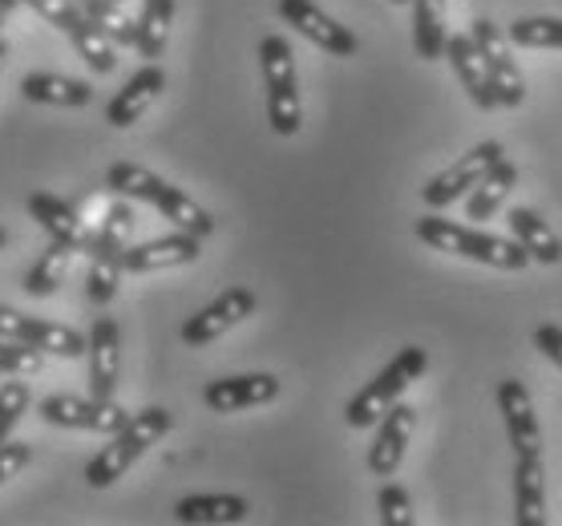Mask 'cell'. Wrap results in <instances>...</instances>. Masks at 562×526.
Returning a JSON list of instances; mask_svg holds the SVG:
<instances>
[{
	"label": "cell",
	"mask_w": 562,
	"mask_h": 526,
	"mask_svg": "<svg viewBox=\"0 0 562 526\" xmlns=\"http://www.w3.org/2000/svg\"><path fill=\"white\" fill-rule=\"evenodd\" d=\"M417 239L429 244L434 251L473 259V264H486V268H498V271H522L526 264H530V251H526L514 235L510 239H502V235H494V232L461 227V223H453V219H441L437 211L417 219Z\"/></svg>",
	"instance_id": "obj_1"
},
{
	"label": "cell",
	"mask_w": 562,
	"mask_h": 526,
	"mask_svg": "<svg viewBox=\"0 0 562 526\" xmlns=\"http://www.w3.org/2000/svg\"><path fill=\"white\" fill-rule=\"evenodd\" d=\"M170 410H162V405H150V410L142 413H130V422L117 429V434H110V446L98 449V458H93L90 466H86V482H90L93 490H105L114 486L117 478L126 474L130 466L138 462L142 454L158 441V437L170 434Z\"/></svg>",
	"instance_id": "obj_2"
},
{
	"label": "cell",
	"mask_w": 562,
	"mask_h": 526,
	"mask_svg": "<svg viewBox=\"0 0 562 526\" xmlns=\"http://www.w3.org/2000/svg\"><path fill=\"white\" fill-rule=\"evenodd\" d=\"M130 235H134V206L122 199L105 211L102 227L90 244V280H86V292H90L93 304H110L117 295V283L126 276V251H130Z\"/></svg>",
	"instance_id": "obj_3"
},
{
	"label": "cell",
	"mask_w": 562,
	"mask_h": 526,
	"mask_svg": "<svg viewBox=\"0 0 562 526\" xmlns=\"http://www.w3.org/2000/svg\"><path fill=\"white\" fill-rule=\"evenodd\" d=\"M429 369V357H425V348L409 345L401 348L389 365H384L376 377H372L369 385L360 389L357 398L348 401L345 410V422L352 425V429H369V425H381V417L389 410H393L396 401H401V393L422 377V372Z\"/></svg>",
	"instance_id": "obj_4"
},
{
	"label": "cell",
	"mask_w": 562,
	"mask_h": 526,
	"mask_svg": "<svg viewBox=\"0 0 562 526\" xmlns=\"http://www.w3.org/2000/svg\"><path fill=\"white\" fill-rule=\"evenodd\" d=\"M259 65H263V81H268V122L276 134L292 138L300 122H304V105H300V81H295V57L292 45L283 37L259 41Z\"/></svg>",
	"instance_id": "obj_5"
},
{
	"label": "cell",
	"mask_w": 562,
	"mask_h": 526,
	"mask_svg": "<svg viewBox=\"0 0 562 526\" xmlns=\"http://www.w3.org/2000/svg\"><path fill=\"white\" fill-rule=\"evenodd\" d=\"M502 142H477L470 155H461L453 167H446L437 179H429L422 187V199H425V206L429 211H446L449 203H458L461 194H470L477 182L486 179L490 170L498 167L502 163Z\"/></svg>",
	"instance_id": "obj_6"
},
{
	"label": "cell",
	"mask_w": 562,
	"mask_h": 526,
	"mask_svg": "<svg viewBox=\"0 0 562 526\" xmlns=\"http://www.w3.org/2000/svg\"><path fill=\"white\" fill-rule=\"evenodd\" d=\"M473 41H477V49H482V57H486L490 65V78H494V90H498V102L506 105V110H518V105L526 102V81H522V69H518V61H514L510 53V33H502L490 16H482V21H473Z\"/></svg>",
	"instance_id": "obj_7"
},
{
	"label": "cell",
	"mask_w": 562,
	"mask_h": 526,
	"mask_svg": "<svg viewBox=\"0 0 562 526\" xmlns=\"http://www.w3.org/2000/svg\"><path fill=\"white\" fill-rule=\"evenodd\" d=\"M41 417L49 425L65 429H93V434H117L130 422V413L114 398H69V393H53L41 401Z\"/></svg>",
	"instance_id": "obj_8"
},
{
	"label": "cell",
	"mask_w": 562,
	"mask_h": 526,
	"mask_svg": "<svg viewBox=\"0 0 562 526\" xmlns=\"http://www.w3.org/2000/svg\"><path fill=\"white\" fill-rule=\"evenodd\" d=\"M280 16L300 33V37H307L324 53H333V57H357V49H360L357 33L345 29L340 21H333V16L324 13L319 4H312V0H280Z\"/></svg>",
	"instance_id": "obj_9"
},
{
	"label": "cell",
	"mask_w": 562,
	"mask_h": 526,
	"mask_svg": "<svg viewBox=\"0 0 562 526\" xmlns=\"http://www.w3.org/2000/svg\"><path fill=\"white\" fill-rule=\"evenodd\" d=\"M251 312H256V292H247V288H227L218 300H211L203 312H194L191 321L182 324V340H187L191 348H203V345H211V340H218L227 328H235L239 321H247Z\"/></svg>",
	"instance_id": "obj_10"
},
{
	"label": "cell",
	"mask_w": 562,
	"mask_h": 526,
	"mask_svg": "<svg viewBox=\"0 0 562 526\" xmlns=\"http://www.w3.org/2000/svg\"><path fill=\"white\" fill-rule=\"evenodd\" d=\"M417 429V410L396 401L393 410L381 417V429H376V441L369 446V470L376 478H393L396 466L405 462V449H409V437Z\"/></svg>",
	"instance_id": "obj_11"
},
{
	"label": "cell",
	"mask_w": 562,
	"mask_h": 526,
	"mask_svg": "<svg viewBox=\"0 0 562 526\" xmlns=\"http://www.w3.org/2000/svg\"><path fill=\"white\" fill-rule=\"evenodd\" d=\"M446 57H449V65H453V74H458L461 90L470 93L477 110L502 105L498 90H494V78H490V65H486V57H482V49H477L473 33H453L446 45Z\"/></svg>",
	"instance_id": "obj_12"
},
{
	"label": "cell",
	"mask_w": 562,
	"mask_h": 526,
	"mask_svg": "<svg viewBox=\"0 0 562 526\" xmlns=\"http://www.w3.org/2000/svg\"><path fill=\"white\" fill-rule=\"evenodd\" d=\"M280 398V381L271 372H247V377H223L203 389V401L211 413H239L251 405H268Z\"/></svg>",
	"instance_id": "obj_13"
},
{
	"label": "cell",
	"mask_w": 562,
	"mask_h": 526,
	"mask_svg": "<svg viewBox=\"0 0 562 526\" xmlns=\"http://www.w3.org/2000/svg\"><path fill=\"white\" fill-rule=\"evenodd\" d=\"M90 393L110 401L117 389V372H122V333H117L114 316H98L90 328Z\"/></svg>",
	"instance_id": "obj_14"
},
{
	"label": "cell",
	"mask_w": 562,
	"mask_h": 526,
	"mask_svg": "<svg viewBox=\"0 0 562 526\" xmlns=\"http://www.w3.org/2000/svg\"><path fill=\"white\" fill-rule=\"evenodd\" d=\"M162 90H167V74H162V65L146 61L138 74H134V78L114 93V102L105 105V122L117 126V130L134 126V122H138V117L158 102V93Z\"/></svg>",
	"instance_id": "obj_15"
},
{
	"label": "cell",
	"mask_w": 562,
	"mask_h": 526,
	"mask_svg": "<svg viewBox=\"0 0 562 526\" xmlns=\"http://www.w3.org/2000/svg\"><path fill=\"white\" fill-rule=\"evenodd\" d=\"M498 410H502V417H506V434H510L514 454H518V458L542 454V429H538V417H535V401H530L522 381H514V377L502 381Z\"/></svg>",
	"instance_id": "obj_16"
},
{
	"label": "cell",
	"mask_w": 562,
	"mask_h": 526,
	"mask_svg": "<svg viewBox=\"0 0 562 526\" xmlns=\"http://www.w3.org/2000/svg\"><path fill=\"white\" fill-rule=\"evenodd\" d=\"M203 256V239L191 232H175L150 244H138L126 251V271L130 276H146V271H167V268H187Z\"/></svg>",
	"instance_id": "obj_17"
},
{
	"label": "cell",
	"mask_w": 562,
	"mask_h": 526,
	"mask_svg": "<svg viewBox=\"0 0 562 526\" xmlns=\"http://www.w3.org/2000/svg\"><path fill=\"white\" fill-rule=\"evenodd\" d=\"M514 523L518 526H547V474L542 454H526L514 466Z\"/></svg>",
	"instance_id": "obj_18"
},
{
	"label": "cell",
	"mask_w": 562,
	"mask_h": 526,
	"mask_svg": "<svg viewBox=\"0 0 562 526\" xmlns=\"http://www.w3.org/2000/svg\"><path fill=\"white\" fill-rule=\"evenodd\" d=\"M29 215H33L41 227H45V235H49V239L74 244L77 251H86V247L93 244L90 232H86V223H81V215H77V211L65 203V199H57V194H45V191L29 194Z\"/></svg>",
	"instance_id": "obj_19"
},
{
	"label": "cell",
	"mask_w": 562,
	"mask_h": 526,
	"mask_svg": "<svg viewBox=\"0 0 562 526\" xmlns=\"http://www.w3.org/2000/svg\"><path fill=\"white\" fill-rule=\"evenodd\" d=\"M21 93L29 102L41 105H65V110H77V105L93 102V86L81 78H61V74H25L21 81Z\"/></svg>",
	"instance_id": "obj_20"
},
{
	"label": "cell",
	"mask_w": 562,
	"mask_h": 526,
	"mask_svg": "<svg viewBox=\"0 0 562 526\" xmlns=\"http://www.w3.org/2000/svg\"><path fill=\"white\" fill-rule=\"evenodd\" d=\"M510 235L530 251L535 264H562V239L550 232V223L530 206H514L510 211Z\"/></svg>",
	"instance_id": "obj_21"
},
{
	"label": "cell",
	"mask_w": 562,
	"mask_h": 526,
	"mask_svg": "<svg viewBox=\"0 0 562 526\" xmlns=\"http://www.w3.org/2000/svg\"><path fill=\"white\" fill-rule=\"evenodd\" d=\"M150 206H158L162 219H170L179 232H191V235H199V239H206V235L215 232V219L206 215L191 194H182L179 187H170V182H162V179H158V187H154Z\"/></svg>",
	"instance_id": "obj_22"
},
{
	"label": "cell",
	"mask_w": 562,
	"mask_h": 526,
	"mask_svg": "<svg viewBox=\"0 0 562 526\" xmlns=\"http://www.w3.org/2000/svg\"><path fill=\"white\" fill-rule=\"evenodd\" d=\"M175 518L191 526H223V523H239L247 518V499H235V494H191L175 506Z\"/></svg>",
	"instance_id": "obj_23"
},
{
	"label": "cell",
	"mask_w": 562,
	"mask_h": 526,
	"mask_svg": "<svg viewBox=\"0 0 562 526\" xmlns=\"http://www.w3.org/2000/svg\"><path fill=\"white\" fill-rule=\"evenodd\" d=\"M413 45L422 61L446 57L449 29H446V0H413Z\"/></svg>",
	"instance_id": "obj_24"
},
{
	"label": "cell",
	"mask_w": 562,
	"mask_h": 526,
	"mask_svg": "<svg viewBox=\"0 0 562 526\" xmlns=\"http://www.w3.org/2000/svg\"><path fill=\"white\" fill-rule=\"evenodd\" d=\"M518 187V167L502 158L498 167L490 170L486 179L470 191V203H465V215L470 219H494L502 211V203L510 199V191Z\"/></svg>",
	"instance_id": "obj_25"
},
{
	"label": "cell",
	"mask_w": 562,
	"mask_h": 526,
	"mask_svg": "<svg viewBox=\"0 0 562 526\" xmlns=\"http://www.w3.org/2000/svg\"><path fill=\"white\" fill-rule=\"evenodd\" d=\"M65 37L74 41V49L86 57V65H90L93 74H114V65H117V53H114V45L117 41L105 33L93 16H81Z\"/></svg>",
	"instance_id": "obj_26"
},
{
	"label": "cell",
	"mask_w": 562,
	"mask_h": 526,
	"mask_svg": "<svg viewBox=\"0 0 562 526\" xmlns=\"http://www.w3.org/2000/svg\"><path fill=\"white\" fill-rule=\"evenodd\" d=\"M77 247L74 244H61V239H49V247L41 251V259L29 268L25 276V292L29 295H53L57 288L65 283V271L74 264Z\"/></svg>",
	"instance_id": "obj_27"
},
{
	"label": "cell",
	"mask_w": 562,
	"mask_h": 526,
	"mask_svg": "<svg viewBox=\"0 0 562 526\" xmlns=\"http://www.w3.org/2000/svg\"><path fill=\"white\" fill-rule=\"evenodd\" d=\"M170 21H175V0H146V4H142L138 45H134V49H138L146 61H158V57L167 53Z\"/></svg>",
	"instance_id": "obj_28"
},
{
	"label": "cell",
	"mask_w": 562,
	"mask_h": 526,
	"mask_svg": "<svg viewBox=\"0 0 562 526\" xmlns=\"http://www.w3.org/2000/svg\"><path fill=\"white\" fill-rule=\"evenodd\" d=\"M25 345L41 348V352H49V357L77 360V357H86V348H90V336H81V333H74V328H65V324H53V321H29Z\"/></svg>",
	"instance_id": "obj_29"
},
{
	"label": "cell",
	"mask_w": 562,
	"mask_h": 526,
	"mask_svg": "<svg viewBox=\"0 0 562 526\" xmlns=\"http://www.w3.org/2000/svg\"><path fill=\"white\" fill-rule=\"evenodd\" d=\"M510 41L522 49H562V16H518Z\"/></svg>",
	"instance_id": "obj_30"
},
{
	"label": "cell",
	"mask_w": 562,
	"mask_h": 526,
	"mask_svg": "<svg viewBox=\"0 0 562 526\" xmlns=\"http://www.w3.org/2000/svg\"><path fill=\"white\" fill-rule=\"evenodd\" d=\"M105 187L122 199H138V203H150L154 187H158V175L138 163H114V167L105 170Z\"/></svg>",
	"instance_id": "obj_31"
},
{
	"label": "cell",
	"mask_w": 562,
	"mask_h": 526,
	"mask_svg": "<svg viewBox=\"0 0 562 526\" xmlns=\"http://www.w3.org/2000/svg\"><path fill=\"white\" fill-rule=\"evenodd\" d=\"M86 16H93L117 45H138V21L122 9V0H86Z\"/></svg>",
	"instance_id": "obj_32"
},
{
	"label": "cell",
	"mask_w": 562,
	"mask_h": 526,
	"mask_svg": "<svg viewBox=\"0 0 562 526\" xmlns=\"http://www.w3.org/2000/svg\"><path fill=\"white\" fill-rule=\"evenodd\" d=\"M45 365V352L25 340H4L0 336V372H13V377H33Z\"/></svg>",
	"instance_id": "obj_33"
},
{
	"label": "cell",
	"mask_w": 562,
	"mask_h": 526,
	"mask_svg": "<svg viewBox=\"0 0 562 526\" xmlns=\"http://www.w3.org/2000/svg\"><path fill=\"white\" fill-rule=\"evenodd\" d=\"M376 506H381V523L384 526H413V523H417L413 502H409V490L396 486V482L381 486V494H376Z\"/></svg>",
	"instance_id": "obj_34"
},
{
	"label": "cell",
	"mask_w": 562,
	"mask_h": 526,
	"mask_svg": "<svg viewBox=\"0 0 562 526\" xmlns=\"http://www.w3.org/2000/svg\"><path fill=\"white\" fill-rule=\"evenodd\" d=\"M29 410V385L25 381H9V385H0V446L9 441V434L16 429L21 422V413Z\"/></svg>",
	"instance_id": "obj_35"
},
{
	"label": "cell",
	"mask_w": 562,
	"mask_h": 526,
	"mask_svg": "<svg viewBox=\"0 0 562 526\" xmlns=\"http://www.w3.org/2000/svg\"><path fill=\"white\" fill-rule=\"evenodd\" d=\"M25 4H33V9H37L53 29H61V33H69V29L86 16V9H81L77 0H25Z\"/></svg>",
	"instance_id": "obj_36"
},
{
	"label": "cell",
	"mask_w": 562,
	"mask_h": 526,
	"mask_svg": "<svg viewBox=\"0 0 562 526\" xmlns=\"http://www.w3.org/2000/svg\"><path fill=\"white\" fill-rule=\"evenodd\" d=\"M29 462H33V446L29 441H4L0 446V482L16 478Z\"/></svg>",
	"instance_id": "obj_37"
},
{
	"label": "cell",
	"mask_w": 562,
	"mask_h": 526,
	"mask_svg": "<svg viewBox=\"0 0 562 526\" xmlns=\"http://www.w3.org/2000/svg\"><path fill=\"white\" fill-rule=\"evenodd\" d=\"M535 348L562 369V328H559V324H538V328H535Z\"/></svg>",
	"instance_id": "obj_38"
},
{
	"label": "cell",
	"mask_w": 562,
	"mask_h": 526,
	"mask_svg": "<svg viewBox=\"0 0 562 526\" xmlns=\"http://www.w3.org/2000/svg\"><path fill=\"white\" fill-rule=\"evenodd\" d=\"M33 316H21L16 309H0V336L4 340H25V328Z\"/></svg>",
	"instance_id": "obj_39"
},
{
	"label": "cell",
	"mask_w": 562,
	"mask_h": 526,
	"mask_svg": "<svg viewBox=\"0 0 562 526\" xmlns=\"http://www.w3.org/2000/svg\"><path fill=\"white\" fill-rule=\"evenodd\" d=\"M16 4H25V0H0V13L9 16V13H13V9H16Z\"/></svg>",
	"instance_id": "obj_40"
},
{
	"label": "cell",
	"mask_w": 562,
	"mask_h": 526,
	"mask_svg": "<svg viewBox=\"0 0 562 526\" xmlns=\"http://www.w3.org/2000/svg\"><path fill=\"white\" fill-rule=\"evenodd\" d=\"M4 57H9V45H4V37H0V69H4Z\"/></svg>",
	"instance_id": "obj_41"
},
{
	"label": "cell",
	"mask_w": 562,
	"mask_h": 526,
	"mask_svg": "<svg viewBox=\"0 0 562 526\" xmlns=\"http://www.w3.org/2000/svg\"><path fill=\"white\" fill-rule=\"evenodd\" d=\"M4 244H9V235H4V227H0V247H4Z\"/></svg>",
	"instance_id": "obj_42"
},
{
	"label": "cell",
	"mask_w": 562,
	"mask_h": 526,
	"mask_svg": "<svg viewBox=\"0 0 562 526\" xmlns=\"http://www.w3.org/2000/svg\"><path fill=\"white\" fill-rule=\"evenodd\" d=\"M393 4H413V0H393Z\"/></svg>",
	"instance_id": "obj_43"
},
{
	"label": "cell",
	"mask_w": 562,
	"mask_h": 526,
	"mask_svg": "<svg viewBox=\"0 0 562 526\" xmlns=\"http://www.w3.org/2000/svg\"><path fill=\"white\" fill-rule=\"evenodd\" d=\"M77 4H81V9H86V0H77Z\"/></svg>",
	"instance_id": "obj_44"
},
{
	"label": "cell",
	"mask_w": 562,
	"mask_h": 526,
	"mask_svg": "<svg viewBox=\"0 0 562 526\" xmlns=\"http://www.w3.org/2000/svg\"><path fill=\"white\" fill-rule=\"evenodd\" d=\"M0 25H4V13H0Z\"/></svg>",
	"instance_id": "obj_45"
},
{
	"label": "cell",
	"mask_w": 562,
	"mask_h": 526,
	"mask_svg": "<svg viewBox=\"0 0 562 526\" xmlns=\"http://www.w3.org/2000/svg\"><path fill=\"white\" fill-rule=\"evenodd\" d=\"M122 4H126V0H122Z\"/></svg>",
	"instance_id": "obj_46"
}]
</instances>
